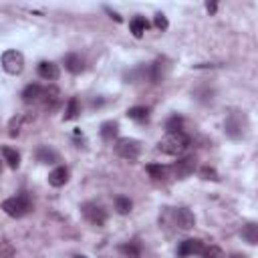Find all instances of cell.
<instances>
[{
	"instance_id": "6da1fadb",
	"label": "cell",
	"mask_w": 258,
	"mask_h": 258,
	"mask_svg": "<svg viewBox=\"0 0 258 258\" xmlns=\"http://www.w3.org/2000/svg\"><path fill=\"white\" fill-rule=\"evenodd\" d=\"M187 147H189V137H187L183 131L167 133V135L157 143V149H159L161 153H167V155H181Z\"/></svg>"
},
{
	"instance_id": "7a4b0ae2",
	"label": "cell",
	"mask_w": 258,
	"mask_h": 258,
	"mask_svg": "<svg viewBox=\"0 0 258 258\" xmlns=\"http://www.w3.org/2000/svg\"><path fill=\"white\" fill-rule=\"evenodd\" d=\"M2 210H4L10 218H24V216L32 210V204H30L28 194H18V196L6 198V200L2 202Z\"/></svg>"
},
{
	"instance_id": "3957f363",
	"label": "cell",
	"mask_w": 258,
	"mask_h": 258,
	"mask_svg": "<svg viewBox=\"0 0 258 258\" xmlns=\"http://www.w3.org/2000/svg\"><path fill=\"white\" fill-rule=\"evenodd\" d=\"M0 62L8 75H20L24 71V54L20 50H4Z\"/></svg>"
},
{
	"instance_id": "277c9868",
	"label": "cell",
	"mask_w": 258,
	"mask_h": 258,
	"mask_svg": "<svg viewBox=\"0 0 258 258\" xmlns=\"http://www.w3.org/2000/svg\"><path fill=\"white\" fill-rule=\"evenodd\" d=\"M115 153L123 159H137L139 153H141V143L137 139H131V137H121L115 141Z\"/></svg>"
},
{
	"instance_id": "5b68a950",
	"label": "cell",
	"mask_w": 258,
	"mask_h": 258,
	"mask_svg": "<svg viewBox=\"0 0 258 258\" xmlns=\"http://www.w3.org/2000/svg\"><path fill=\"white\" fill-rule=\"evenodd\" d=\"M81 212H83L85 220H87L89 224H93V226H103V224L107 222V212H105L99 204H95V202L83 204V206H81Z\"/></svg>"
},
{
	"instance_id": "8992f818",
	"label": "cell",
	"mask_w": 258,
	"mask_h": 258,
	"mask_svg": "<svg viewBox=\"0 0 258 258\" xmlns=\"http://www.w3.org/2000/svg\"><path fill=\"white\" fill-rule=\"evenodd\" d=\"M224 131H226L228 137L240 139V137L244 135V117H242L238 111L230 113L228 119H226V123H224Z\"/></svg>"
},
{
	"instance_id": "52a82bcc",
	"label": "cell",
	"mask_w": 258,
	"mask_h": 258,
	"mask_svg": "<svg viewBox=\"0 0 258 258\" xmlns=\"http://www.w3.org/2000/svg\"><path fill=\"white\" fill-rule=\"evenodd\" d=\"M196 165H198V159H196L194 155H187V157H183V159L175 161L171 169H173L175 177H179V179H185L187 175H191V173L196 171Z\"/></svg>"
},
{
	"instance_id": "ba28073f",
	"label": "cell",
	"mask_w": 258,
	"mask_h": 258,
	"mask_svg": "<svg viewBox=\"0 0 258 258\" xmlns=\"http://www.w3.org/2000/svg\"><path fill=\"white\" fill-rule=\"evenodd\" d=\"M204 242L198 240V238H187L183 240L179 246H177V256L179 258H187V256H194V254H202L204 252Z\"/></svg>"
},
{
	"instance_id": "9c48e42d",
	"label": "cell",
	"mask_w": 258,
	"mask_h": 258,
	"mask_svg": "<svg viewBox=\"0 0 258 258\" xmlns=\"http://www.w3.org/2000/svg\"><path fill=\"white\" fill-rule=\"evenodd\" d=\"M173 222L181 230H189V228L196 226V218H194V214L187 208H175L173 210Z\"/></svg>"
},
{
	"instance_id": "30bf717a",
	"label": "cell",
	"mask_w": 258,
	"mask_h": 258,
	"mask_svg": "<svg viewBox=\"0 0 258 258\" xmlns=\"http://www.w3.org/2000/svg\"><path fill=\"white\" fill-rule=\"evenodd\" d=\"M40 103L44 105V109H54V107L60 103V91H58L54 85L42 87V97H40Z\"/></svg>"
},
{
	"instance_id": "8fae6325",
	"label": "cell",
	"mask_w": 258,
	"mask_h": 258,
	"mask_svg": "<svg viewBox=\"0 0 258 258\" xmlns=\"http://www.w3.org/2000/svg\"><path fill=\"white\" fill-rule=\"evenodd\" d=\"M34 119V113H18L16 117H12V121H10V125H8V135L10 137H16L18 133H20V127L24 125V123H30Z\"/></svg>"
},
{
	"instance_id": "7c38bea8",
	"label": "cell",
	"mask_w": 258,
	"mask_h": 258,
	"mask_svg": "<svg viewBox=\"0 0 258 258\" xmlns=\"http://www.w3.org/2000/svg\"><path fill=\"white\" fill-rule=\"evenodd\" d=\"M36 71H38V77L44 79V81H56L58 79V67L54 62H50V60L38 62V69Z\"/></svg>"
},
{
	"instance_id": "4fadbf2b",
	"label": "cell",
	"mask_w": 258,
	"mask_h": 258,
	"mask_svg": "<svg viewBox=\"0 0 258 258\" xmlns=\"http://www.w3.org/2000/svg\"><path fill=\"white\" fill-rule=\"evenodd\" d=\"M40 97H42V87H40L38 83H30V85H26L24 91H22V101H24L26 105H30V103H40Z\"/></svg>"
},
{
	"instance_id": "5bb4252c",
	"label": "cell",
	"mask_w": 258,
	"mask_h": 258,
	"mask_svg": "<svg viewBox=\"0 0 258 258\" xmlns=\"http://www.w3.org/2000/svg\"><path fill=\"white\" fill-rule=\"evenodd\" d=\"M67 181H69V169L62 167V165L54 167V169L48 173V183H50L52 187H60V185H64Z\"/></svg>"
},
{
	"instance_id": "9a60e30c",
	"label": "cell",
	"mask_w": 258,
	"mask_h": 258,
	"mask_svg": "<svg viewBox=\"0 0 258 258\" xmlns=\"http://www.w3.org/2000/svg\"><path fill=\"white\" fill-rule=\"evenodd\" d=\"M0 153H2V157H4V161H6V165H8L10 169H18V165H20V153H18L14 147L2 145V147H0Z\"/></svg>"
},
{
	"instance_id": "2e32d148",
	"label": "cell",
	"mask_w": 258,
	"mask_h": 258,
	"mask_svg": "<svg viewBox=\"0 0 258 258\" xmlns=\"http://www.w3.org/2000/svg\"><path fill=\"white\" fill-rule=\"evenodd\" d=\"M64 69H67L69 73H73V75H79V73H83L85 62H83V58H81L79 54L71 52V54L64 56Z\"/></svg>"
},
{
	"instance_id": "e0dca14e",
	"label": "cell",
	"mask_w": 258,
	"mask_h": 258,
	"mask_svg": "<svg viewBox=\"0 0 258 258\" xmlns=\"http://www.w3.org/2000/svg\"><path fill=\"white\" fill-rule=\"evenodd\" d=\"M36 159H38L40 163H56V161H58V153H56L54 149L46 147V145H40V147L36 149Z\"/></svg>"
},
{
	"instance_id": "ac0fdd59",
	"label": "cell",
	"mask_w": 258,
	"mask_h": 258,
	"mask_svg": "<svg viewBox=\"0 0 258 258\" xmlns=\"http://www.w3.org/2000/svg\"><path fill=\"white\" fill-rule=\"evenodd\" d=\"M240 236L244 238V242H248L250 246H254L258 242V226L254 222H248L246 226H242V232Z\"/></svg>"
},
{
	"instance_id": "d6986e66",
	"label": "cell",
	"mask_w": 258,
	"mask_h": 258,
	"mask_svg": "<svg viewBox=\"0 0 258 258\" xmlns=\"http://www.w3.org/2000/svg\"><path fill=\"white\" fill-rule=\"evenodd\" d=\"M147 26H149V22H147L143 16H135V18L129 22V28H131V32H133L135 38H141L143 32L147 30Z\"/></svg>"
},
{
	"instance_id": "ffe728a7",
	"label": "cell",
	"mask_w": 258,
	"mask_h": 258,
	"mask_svg": "<svg viewBox=\"0 0 258 258\" xmlns=\"http://www.w3.org/2000/svg\"><path fill=\"white\" fill-rule=\"evenodd\" d=\"M119 252H121L123 258H139V256H141V248H139V244H135V242L121 244V246H119Z\"/></svg>"
},
{
	"instance_id": "44dd1931",
	"label": "cell",
	"mask_w": 258,
	"mask_h": 258,
	"mask_svg": "<svg viewBox=\"0 0 258 258\" xmlns=\"http://www.w3.org/2000/svg\"><path fill=\"white\" fill-rule=\"evenodd\" d=\"M117 131H119V123L117 121H105L103 125H101V137L103 139H113L115 135H117Z\"/></svg>"
},
{
	"instance_id": "7402d4cb",
	"label": "cell",
	"mask_w": 258,
	"mask_h": 258,
	"mask_svg": "<svg viewBox=\"0 0 258 258\" xmlns=\"http://www.w3.org/2000/svg\"><path fill=\"white\" fill-rule=\"evenodd\" d=\"M79 113H81V105L75 97H71L69 103H67V109H64V121H71V119L79 117Z\"/></svg>"
},
{
	"instance_id": "603a6c76",
	"label": "cell",
	"mask_w": 258,
	"mask_h": 258,
	"mask_svg": "<svg viewBox=\"0 0 258 258\" xmlns=\"http://www.w3.org/2000/svg\"><path fill=\"white\" fill-rule=\"evenodd\" d=\"M127 117H129V119H133V121L143 123V121H147L149 111H147V107H131V109L127 111Z\"/></svg>"
},
{
	"instance_id": "cb8c5ba5",
	"label": "cell",
	"mask_w": 258,
	"mask_h": 258,
	"mask_svg": "<svg viewBox=\"0 0 258 258\" xmlns=\"http://www.w3.org/2000/svg\"><path fill=\"white\" fill-rule=\"evenodd\" d=\"M147 173H149L153 179H165V177H167V167L161 165V163H149V165H147Z\"/></svg>"
},
{
	"instance_id": "d4e9b609",
	"label": "cell",
	"mask_w": 258,
	"mask_h": 258,
	"mask_svg": "<svg viewBox=\"0 0 258 258\" xmlns=\"http://www.w3.org/2000/svg\"><path fill=\"white\" fill-rule=\"evenodd\" d=\"M131 208H133V202H131L129 198H125V196H117V198H115V210H117L121 216L129 214Z\"/></svg>"
},
{
	"instance_id": "484cf974",
	"label": "cell",
	"mask_w": 258,
	"mask_h": 258,
	"mask_svg": "<svg viewBox=\"0 0 258 258\" xmlns=\"http://www.w3.org/2000/svg\"><path fill=\"white\" fill-rule=\"evenodd\" d=\"M202 258H226V254H224V250L218 248V246H208V248H204Z\"/></svg>"
},
{
	"instance_id": "4316f807",
	"label": "cell",
	"mask_w": 258,
	"mask_h": 258,
	"mask_svg": "<svg viewBox=\"0 0 258 258\" xmlns=\"http://www.w3.org/2000/svg\"><path fill=\"white\" fill-rule=\"evenodd\" d=\"M181 123H183V119H181V117H177V115L169 117V119H167V123H165V129H167V133H173V131H181Z\"/></svg>"
},
{
	"instance_id": "83f0119b",
	"label": "cell",
	"mask_w": 258,
	"mask_h": 258,
	"mask_svg": "<svg viewBox=\"0 0 258 258\" xmlns=\"http://www.w3.org/2000/svg\"><path fill=\"white\" fill-rule=\"evenodd\" d=\"M200 177H202V179H212V181H218V179H220L218 171H216L214 167H208V165L200 167Z\"/></svg>"
},
{
	"instance_id": "f1b7e54d",
	"label": "cell",
	"mask_w": 258,
	"mask_h": 258,
	"mask_svg": "<svg viewBox=\"0 0 258 258\" xmlns=\"http://www.w3.org/2000/svg\"><path fill=\"white\" fill-rule=\"evenodd\" d=\"M14 256V246L8 240L0 242V258H12Z\"/></svg>"
},
{
	"instance_id": "f546056e",
	"label": "cell",
	"mask_w": 258,
	"mask_h": 258,
	"mask_svg": "<svg viewBox=\"0 0 258 258\" xmlns=\"http://www.w3.org/2000/svg\"><path fill=\"white\" fill-rule=\"evenodd\" d=\"M153 24H155L159 30H165V28H167V18H165V14L157 12V14H155V18H153Z\"/></svg>"
},
{
	"instance_id": "4dcf8cb0",
	"label": "cell",
	"mask_w": 258,
	"mask_h": 258,
	"mask_svg": "<svg viewBox=\"0 0 258 258\" xmlns=\"http://www.w3.org/2000/svg\"><path fill=\"white\" fill-rule=\"evenodd\" d=\"M216 8H218V6H216V2H208V4H206V10H208V12H212V14L216 12Z\"/></svg>"
},
{
	"instance_id": "1f68e13d",
	"label": "cell",
	"mask_w": 258,
	"mask_h": 258,
	"mask_svg": "<svg viewBox=\"0 0 258 258\" xmlns=\"http://www.w3.org/2000/svg\"><path fill=\"white\" fill-rule=\"evenodd\" d=\"M228 258H248L246 254H232V256H228Z\"/></svg>"
},
{
	"instance_id": "d6a6232c",
	"label": "cell",
	"mask_w": 258,
	"mask_h": 258,
	"mask_svg": "<svg viewBox=\"0 0 258 258\" xmlns=\"http://www.w3.org/2000/svg\"><path fill=\"white\" fill-rule=\"evenodd\" d=\"M75 258H87V256H83V254H77V256H75Z\"/></svg>"
},
{
	"instance_id": "836d02e7",
	"label": "cell",
	"mask_w": 258,
	"mask_h": 258,
	"mask_svg": "<svg viewBox=\"0 0 258 258\" xmlns=\"http://www.w3.org/2000/svg\"><path fill=\"white\" fill-rule=\"evenodd\" d=\"M0 171H2V161H0Z\"/></svg>"
}]
</instances>
